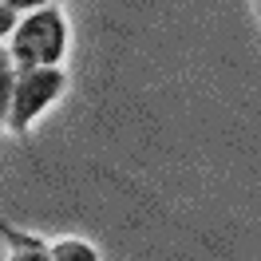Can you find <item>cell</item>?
I'll use <instances>...</instances> for the list:
<instances>
[{
    "label": "cell",
    "instance_id": "6",
    "mask_svg": "<svg viewBox=\"0 0 261 261\" xmlns=\"http://www.w3.org/2000/svg\"><path fill=\"white\" fill-rule=\"evenodd\" d=\"M16 20H20V12H16V8H8V4L0 0V40H8V36H12Z\"/></svg>",
    "mask_w": 261,
    "mask_h": 261
},
{
    "label": "cell",
    "instance_id": "1",
    "mask_svg": "<svg viewBox=\"0 0 261 261\" xmlns=\"http://www.w3.org/2000/svg\"><path fill=\"white\" fill-rule=\"evenodd\" d=\"M64 51H67V20L56 0L44 4V8L24 12L16 20L12 44H8V56H12L16 71L20 67H40V64H60Z\"/></svg>",
    "mask_w": 261,
    "mask_h": 261
},
{
    "label": "cell",
    "instance_id": "3",
    "mask_svg": "<svg viewBox=\"0 0 261 261\" xmlns=\"http://www.w3.org/2000/svg\"><path fill=\"white\" fill-rule=\"evenodd\" d=\"M0 238H4V249H8V257H12V261H51V245L48 242L12 229L4 218H0Z\"/></svg>",
    "mask_w": 261,
    "mask_h": 261
},
{
    "label": "cell",
    "instance_id": "4",
    "mask_svg": "<svg viewBox=\"0 0 261 261\" xmlns=\"http://www.w3.org/2000/svg\"><path fill=\"white\" fill-rule=\"evenodd\" d=\"M51 261H99V249L83 238H60L51 242Z\"/></svg>",
    "mask_w": 261,
    "mask_h": 261
},
{
    "label": "cell",
    "instance_id": "2",
    "mask_svg": "<svg viewBox=\"0 0 261 261\" xmlns=\"http://www.w3.org/2000/svg\"><path fill=\"white\" fill-rule=\"evenodd\" d=\"M64 87H67V75L60 64L20 67L16 87H12V107H8V130L16 139H28V127L64 95Z\"/></svg>",
    "mask_w": 261,
    "mask_h": 261
},
{
    "label": "cell",
    "instance_id": "7",
    "mask_svg": "<svg viewBox=\"0 0 261 261\" xmlns=\"http://www.w3.org/2000/svg\"><path fill=\"white\" fill-rule=\"evenodd\" d=\"M4 4H8V8H16L20 16H24V12H32V8H44V4H51V0H4Z\"/></svg>",
    "mask_w": 261,
    "mask_h": 261
},
{
    "label": "cell",
    "instance_id": "5",
    "mask_svg": "<svg viewBox=\"0 0 261 261\" xmlns=\"http://www.w3.org/2000/svg\"><path fill=\"white\" fill-rule=\"evenodd\" d=\"M12 87H16V64L8 48H0V123H8V107H12Z\"/></svg>",
    "mask_w": 261,
    "mask_h": 261
}]
</instances>
